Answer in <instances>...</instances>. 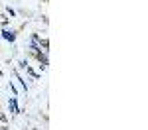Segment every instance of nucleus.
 Here are the masks:
<instances>
[{"label": "nucleus", "instance_id": "obj_3", "mask_svg": "<svg viewBox=\"0 0 148 130\" xmlns=\"http://www.w3.org/2000/svg\"><path fill=\"white\" fill-rule=\"evenodd\" d=\"M0 130H2V126H0Z\"/></svg>", "mask_w": 148, "mask_h": 130}, {"label": "nucleus", "instance_id": "obj_2", "mask_svg": "<svg viewBox=\"0 0 148 130\" xmlns=\"http://www.w3.org/2000/svg\"><path fill=\"white\" fill-rule=\"evenodd\" d=\"M0 35H2L4 39H8V42H14V39H16V32H12V30H4Z\"/></svg>", "mask_w": 148, "mask_h": 130}, {"label": "nucleus", "instance_id": "obj_1", "mask_svg": "<svg viewBox=\"0 0 148 130\" xmlns=\"http://www.w3.org/2000/svg\"><path fill=\"white\" fill-rule=\"evenodd\" d=\"M8 105H10L12 114H18V112H20V108H18V105H16V97H10V99H8Z\"/></svg>", "mask_w": 148, "mask_h": 130}]
</instances>
